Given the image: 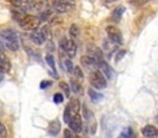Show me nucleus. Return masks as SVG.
<instances>
[{
    "mask_svg": "<svg viewBox=\"0 0 158 138\" xmlns=\"http://www.w3.org/2000/svg\"><path fill=\"white\" fill-rule=\"evenodd\" d=\"M80 62H81V64H83L84 67H86V68H90V69H93V70H96V69H98L96 59L93 58V57L89 55V54L83 55V57L80 58Z\"/></svg>",
    "mask_w": 158,
    "mask_h": 138,
    "instance_id": "obj_11",
    "label": "nucleus"
},
{
    "mask_svg": "<svg viewBox=\"0 0 158 138\" xmlns=\"http://www.w3.org/2000/svg\"><path fill=\"white\" fill-rule=\"evenodd\" d=\"M63 99H64V96H63L62 92H56V94L53 95V101H54V104H60V102H63Z\"/></svg>",
    "mask_w": 158,
    "mask_h": 138,
    "instance_id": "obj_28",
    "label": "nucleus"
},
{
    "mask_svg": "<svg viewBox=\"0 0 158 138\" xmlns=\"http://www.w3.org/2000/svg\"><path fill=\"white\" fill-rule=\"evenodd\" d=\"M59 47H60V49H62L69 58H72V57H74V55L77 54V44H75V42H74L73 39H70V38L63 37V38L60 39V42H59Z\"/></svg>",
    "mask_w": 158,
    "mask_h": 138,
    "instance_id": "obj_5",
    "label": "nucleus"
},
{
    "mask_svg": "<svg viewBox=\"0 0 158 138\" xmlns=\"http://www.w3.org/2000/svg\"><path fill=\"white\" fill-rule=\"evenodd\" d=\"M67 107L69 108V111H70V113H72L73 117L79 116V111H80V102H79V100L72 99L69 101V104L67 105Z\"/></svg>",
    "mask_w": 158,
    "mask_h": 138,
    "instance_id": "obj_13",
    "label": "nucleus"
},
{
    "mask_svg": "<svg viewBox=\"0 0 158 138\" xmlns=\"http://www.w3.org/2000/svg\"><path fill=\"white\" fill-rule=\"evenodd\" d=\"M81 110H83V117H84L88 122H93V121H94V113L91 112V110L88 108L86 105H81Z\"/></svg>",
    "mask_w": 158,
    "mask_h": 138,
    "instance_id": "obj_18",
    "label": "nucleus"
},
{
    "mask_svg": "<svg viewBox=\"0 0 158 138\" xmlns=\"http://www.w3.org/2000/svg\"><path fill=\"white\" fill-rule=\"evenodd\" d=\"M69 36H70V39H77L79 37V27L77 23H72L70 27H69Z\"/></svg>",
    "mask_w": 158,
    "mask_h": 138,
    "instance_id": "obj_20",
    "label": "nucleus"
},
{
    "mask_svg": "<svg viewBox=\"0 0 158 138\" xmlns=\"http://www.w3.org/2000/svg\"><path fill=\"white\" fill-rule=\"evenodd\" d=\"M73 75H74L75 79H78V80H83V79H84V73H83V70H81L79 67H74Z\"/></svg>",
    "mask_w": 158,
    "mask_h": 138,
    "instance_id": "obj_25",
    "label": "nucleus"
},
{
    "mask_svg": "<svg viewBox=\"0 0 158 138\" xmlns=\"http://www.w3.org/2000/svg\"><path fill=\"white\" fill-rule=\"evenodd\" d=\"M69 128L72 132H75V133H80L83 131V121L80 115L72 118V121L69 122Z\"/></svg>",
    "mask_w": 158,
    "mask_h": 138,
    "instance_id": "obj_9",
    "label": "nucleus"
},
{
    "mask_svg": "<svg viewBox=\"0 0 158 138\" xmlns=\"http://www.w3.org/2000/svg\"><path fill=\"white\" fill-rule=\"evenodd\" d=\"M96 64H98V70H100L106 79H112L114 70H112V68L109 65V63L104 58L102 59H98L96 60Z\"/></svg>",
    "mask_w": 158,
    "mask_h": 138,
    "instance_id": "obj_7",
    "label": "nucleus"
},
{
    "mask_svg": "<svg viewBox=\"0 0 158 138\" xmlns=\"http://www.w3.org/2000/svg\"><path fill=\"white\" fill-rule=\"evenodd\" d=\"M30 38H31V41H32L35 44H37V46H41V44H43V43L46 42L44 37L42 36V33H41V31H40L38 28L35 30V31H32V32H30Z\"/></svg>",
    "mask_w": 158,
    "mask_h": 138,
    "instance_id": "obj_12",
    "label": "nucleus"
},
{
    "mask_svg": "<svg viewBox=\"0 0 158 138\" xmlns=\"http://www.w3.org/2000/svg\"><path fill=\"white\" fill-rule=\"evenodd\" d=\"M59 89L64 92V95H65L67 97H69V95H70V86H69L68 83H65V81H59Z\"/></svg>",
    "mask_w": 158,
    "mask_h": 138,
    "instance_id": "obj_24",
    "label": "nucleus"
},
{
    "mask_svg": "<svg viewBox=\"0 0 158 138\" xmlns=\"http://www.w3.org/2000/svg\"><path fill=\"white\" fill-rule=\"evenodd\" d=\"M125 54H126V51H120V53H117V54H116V58H115V59H116V62L121 60V58H122Z\"/></svg>",
    "mask_w": 158,
    "mask_h": 138,
    "instance_id": "obj_32",
    "label": "nucleus"
},
{
    "mask_svg": "<svg viewBox=\"0 0 158 138\" xmlns=\"http://www.w3.org/2000/svg\"><path fill=\"white\" fill-rule=\"evenodd\" d=\"M44 59H46V63L48 64V67L51 68V73L53 75V78H58V74H57V68H56V60H54V57L49 53H47L44 55Z\"/></svg>",
    "mask_w": 158,
    "mask_h": 138,
    "instance_id": "obj_14",
    "label": "nucleus"
},
{
    "mask_svg": "<svg viewBox=\"0 0 158 138\" xmlns=\"http://www.w3.org/2000/svg\"><path fill=\"white\" fill-rule=\"evenodd\" d=\"M128 2H131L132 5H144L146 2H148L147 0H144V1H133V0H131V1H128Z\"/></svg>",
    "mask_w": 158,
    "mask_h": 138,
    "instance_id": "obj_33",
    "label": "nucleus"
},
{
    "mask_svg": "<svg viewBox=\"0 0 158 138\" xmlns=\"http://www.w3.org/2000/svg\"><path fill=\"white\" fill-rule=\"evenodd\" d=\"M63 136H64V138H74L73 132L69 131V128H65V129L63 131Z\"/></svg>",
    "mask_w": 158,
    "mask_h": 138,
    "instance_id": "obj_31",
    "label": "nucleus"
},
{
    "mask_svg": "<svg viewBox=\"0 0 158 138\" xmlns=\"http://www.w3.org/2000/svg\"><path fill=\"white\" fill-rule=\"evenodd\" d=\"M0 49H1V51H4V49H5V44H4V39H2L1 33H0Z\"/></svg>",
    "mask_w": 158,
    "mask_h": 138,
    "instance_id": "obj_34",
    "label": "nucleus"
},
{
    "mask_svg": "<svg viewBox=\"0 0 158 138\" xmlns=\"http://www.w3.org/2000/svg\"><path fill=\"white\" fill-rule=\"evenodd\" d=\"M90 84L93 85V87L101 90L107 86V79L104 76V74L100 70L96 69L90 73Z\"/></svg>",
    "mask_w": 158,
    "mask_h": 138,
    "instance_id": "obj_3",
    "label": "nucleus"
},
{
    "mask_svg": "<svg viewBox=\"0 0 158 138\" xmlns=\"http://www.w3.org/2000/svg\"><path fill=\"white\" fill-rule=\"evenodd\" d=\"M74 1H65V0H56V1H52V6L53 9L58 12V14H64V12H68L69 10H72L74 7Z\"/></svg>",
    "mask_w": 158,
    "mask_h": 138,
    "instance_id": "obj_6",
    "label": "nucleus"
},
{
    "mask_svg": "<svg viewBox=\"0 0 158 138\" xmlns=\"http://www.w3.org/2000/svg\"><path fill=\"white\" fill-rule=\"evenodd\" d=\"M2 80H4V74H2L1 71H0V83H1Z\"/></svg>",
    "mask_w": 158,
    "mask_h": 138,
    "instance_id": "obj_35",
    "label": "nucleus"
},
{
    "mask_svg": "<svg viewBox=\"0 0 158 138\" xmlns=\"http://www.w3.org/2000/svg\"><path fill=\"white\" fill-rule=\"evenodd\" d=\"M0 33L2 36L5 48H7L11 52H16L20 48V41H19V37H17V33L14 30L5 28V30L0 31Z\"/></svg>",
    "mask_w": 158,
    "mask_h": 138,
    "instance_id": "obj_2",
    "label": "nucleus"
},
{
    "mask_svg": "<svg viewBox=\"0 0 158 138\" xmlns=\"http://www.w3.org/2000/svg\"><path fill=\"white\" fill-rule=\"evenodd\" d=\"M69 86H70V91H73V92H75V94H80V92H81V85H80L77 80L72 79V80L69 81Z\"/></svg>",
    "mask_w": 158,
    "mask_h": 138,
    "instance_id": "obj_21",
    "label": "nucleus"
},
{
    "mask_svg": "<svg viewBox=\"0 0 158 138\" xmlns=\"http://www.w3.org/2000/svg\"><path fill=\"white\" fill-rule=\"evenodd\" d=\"M72 118H73V116H72V113H70L69 108L65 106V108H64V113H63V120H64V122H65V123H68V124H69V122L72 121Z\"/></svg>",
    "mask_w": 158,
    "mask_h": 138,
    "instance_id": "obj_26",
    "label": "nucleus"
},
{
    "mask_svg": "<svg viewBox=\"0 0 158 138\" xmlns=\"http://www.w3.org/2000/svg\"><path fill=\"white\" fill-rule=\"evenodd\" d=\"M123 12H125V6H122V5L117 6V7L112 11V14H111V20H112L114 22H118V21L121 20Z\"/></svg>",
    "mask_w": 158,
    "mask_h": 138,
    "instance_id": "obj_16",
    "label": "nucleus"
},
{
    "mask_svg": "<svg viewBox=\"0 0 158 138\" xmlns=\"http://www.w3.org/2000/svg\"><path fill=\"white\" fill-rule=\"evenodd\" d=\"M63 67H64V69H65V71L68 74H73V71H74V64H73V62L69 58H67V59L63 60Z\"/></svg>",
    "mask_w": 158,
    "mask_h": 138,
    "instance_id": "obj_22",
    "label": "nucleus"
},
{
    "mask_svg": "<svg viewBox=\"0 0 158 138\" xmlns=\"http://www.w3.org/2000/svg\"><path fill=\"white\" fill-rule=\"evenodd\" d=\"M117 138H136V134H135V132L132 131L131 127H126V128H123V131L118 134Z\"/></svg>",
    "mask_w": 158,
    "mask_h": 138,
    "instance_id": "obj_19",
    "label": "nucleus"
},
{
    "mask_svg": "<svg viewBox=\"0 0 158 138\" xmlns=\"http://www.w3.org/2000/svg\"><path fill=\"white\" fill-rule=\"evenodd\" d=\"M52 85V81L51 80H42V83L40 84V89H46V87H48V86H51Z\"/></svg>",
    "mask_w": 158,
    "mask_h": 138,
    "instance_id": "obj_30",
    "label": "nucleus"
},
{
    "mask_svg": "<svg viewBox=\"0 0 158 138\" xmlns=\"http://www.w3.org/2000/svg\"><path fill=\"white\" fill-rule=\"evenodd\" d=\"M141 133L144 138H156L158 137V128L152 124H147L141 129Z\"/></svg>",
    "mask_w": 158,
    "mask_h": 138,
    "instance_id": "obj_10",
    "label": "nucleus"
},
{
    "mask_svg": "<svg viewBox=\"0 0 158 138\" xmlns=\"http://www.w3.org/2000/svg\"><path fill=\"white\" fill-rule=\"evenodd\" d=\"M105 31H106L109 39L112 43H115V44H122L123 43V36H122L118 27H116L114 25H109V26H106Z\"/></svg>",
    "mask_w": 158,
    "mask_h": 138,
    "instance_id": "obj_4",
    "label": "nucleus"
},
{
    "mask_svg": "<svg viewBox=\"0 0 158 138\" xmlns=\"http://www.w3.org/2000/svg\"><path fill=\"white\" fill-rule=\"evenodd\" d=\"M51 16H52V11L51 10H44V11L40 12L38 18H40L41 22H46V21H48L51 18Z\"/></svg>",
    "mask_w": 158,
    "mask_h": 138,
    "instance_id": "obj_23",
    "label": "nucleus"
},
{
    "mask_svg": "<svg viewBox=\"0 0 158 138\" xmlns=\"http://www.w3.org/2000/svg\"><path fill=\"white\" fill-rule=\"evenodd\" d=\"M14 18L17 21V23L22 28H25V30H27L30 32L37 30L40 23H41L38 16H35V15H31V14H25V12H22L20 10H15L14 11Z\"/></svg>",
    "mask_w": 158,
    "mask_h": 138,
    "instance_id": "obj_1",
    "label": "nucleus"
},
{
    "mask_svg": "<svg viewBox=\"0 0 158 138\" xmlns=\"http://www.w3.org/2000/svg\"><path fill=\"white\" fill-rule=\"evenodd\" d=\"M47 131H48V134H49V136H57V134L59 133V131H60V122H59L58 120L51 121V122L48 123Z\"/></svg>",
    "mask_w": 158,
    "mask_h": 138,
    "instance_id": "obj_15",
    "label": "nucleus"
},
{
    "mask_svg": "<svg viewBox=\"0 0 158 138\" xmlns=\"http://www.w3.org/2000/svg\"><path fill=\"white\" fill-rule=\"evenodd\" d=\"M11 70V63L7 58V55L4 53V51L0 49V71L4 73H9Z\"/></svg>",
    "mask_w": 158,
    "mask_h": 138,
    "instance_id": "obj_8",
    "label": "nucleus"
},
{
    "mask_svg": "<svg viewBox=\"0 0 158 138\" xmlns=\"http://www.w3.org/2000/svg\"><path fill=\"white\" fill-rule=\"evenodd\" d=\"M7 137V128L0 120V138H6Z\"/></svg>",
    "mask_w": 158,
    "mask_h": 138,
    "instance_id": "obj_27",
    "label": "nucleus"
},
{
    "mask_svg": "<svg viewBox=\"0 0 158 138\" xmlns=\"http://www.w3.org/2000/svg\"><path fill=\"white\" fill-rule=\"evenodd\" d=\"M88 95H89V97H90V100L93 101V102H99V101H101L102 99H104V95L102 94H100L99 91H95L94 89H88Z\"/></svg>",
    "mask_w": 158,
    "mask_h": 138,
    "instance_id": "obj_17",
    "label": "nucleus"
},
{
    "mask_svg": "<svg viewBox=\"0 0 158 138\" xmlns=\"http://www.w3.org/2000/svg\"><path fill=\"white\" fill-rule=\"evenodd\" d=\"M40 31H41L42 36L44 37V39L47 41V39L49 38V27H48V26H43L42 28H40Z\"/></svg>",
    "mask_w": 158,
    "mask_h": 138,
    "instance_id": "obj_29",
    "label": "nucleus"
},
{
    "mask_svg": "<svg viewBox=\"0 0 158 138\" xmlns=\"http://www.w3.org/2000/svg\"><path fill=\"white\" fill-rule=\"evenodd\" d=\"M156 122H157V123H158V116H157V117H156Z\"/></svg>",
    "mask_w": 158,
    "mask_h": 138,
    "instance_id": "obj_36",
    "label": "nucleus"
}]
</instances>
